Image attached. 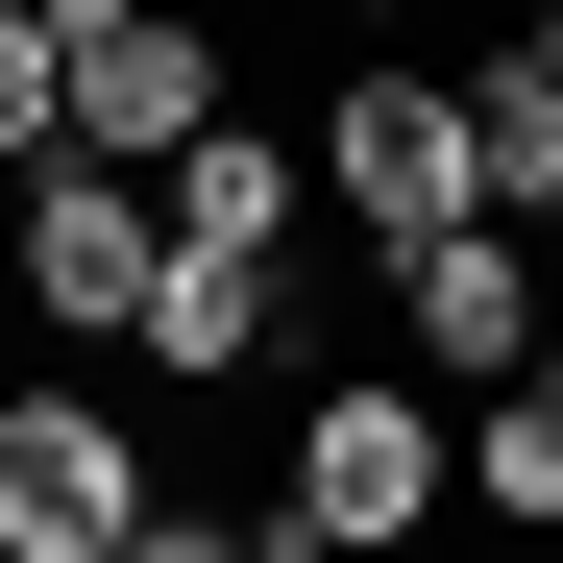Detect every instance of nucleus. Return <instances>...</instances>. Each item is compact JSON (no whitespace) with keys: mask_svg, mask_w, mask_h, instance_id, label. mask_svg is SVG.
<instances>
[{"mask_svg":"<svg viewBox=\"0 0 563 563\" xmlns=\"http://www.w3.org/2000/svg\"><path fill=\"white\" fill-rule=\"evenodd\" d=\"M269 343H295V269H269V245H172L147 319H123V367H172V393H245Z\"/></svg>","mask_w":563,"mask_h":563,"instance_id":"7","label":"nucleus"},{"mask_svg":"<svg viewBox=\"0 0 563 563\" xmlns=\"http://www.w3.org/2000/svg\"><path fill=\"white\" fill-rule=\"evenodd\" d=\"M393 319H417L441 393H490V367H539V245H515V221H417V245H393Z\"/></svg>","mask_w":563,"mask_h":563,"instance_id":"6","label":"nucleus"},{"mask_svg":"<svg viewBox=\"0 0 563 563\" xmlns=\"http://www.w3.org/2000/svg\"><path fill=\"white\" fill-rule=\"evenodd\" d=\"M295 197H319V147H269L245 99L172 147V172H147V221H172V245H295Z\"/></svg>","mask_w":563,"mask_h":563,"instance_id":"8","label":"nucleus"},{"mask_svg":"<svg viewBox=\"0 0 563 563\" xmlns=\"http://www.w3.org/2000/svg\"><path fill=\"white\" fill-rule=\"evenodd\" d=\"M49 74H74V49L25 25V0H0V172H25V147H49Z\"/></svg>","mask_w":563,"mask_h":563,"instance_id":"11","label":"nucleus"},{"mask_svg":"<svg viewBox=\"0 0 563 563\" xmlns=\"http://www.w3.org/2000/svg\"><path fill=\"white\" fill-rule=\"evenodd\" d=\"M515 49H539V74H563V0H539V25H515Z\"/></svg>","mask_w":563,"mask_h":563,"instance_id":"14","label":"nucleus"},{"mask_svg":"<svg viewBox=\"0 0 563 563\" xmlns=\"http://www.w3.org/2000/svg\"><path fill=\"white\" fill-rule=\"evenodd\" d=\"M319 197H343L367 245H417V221H490V172H465V74L367 49L343 99H319Z\"/></svg>","mask_w":563,"mask_h":563,"instance_id":"3","label":"nucleus"},{"mask_svg":"<svg viewBox=\"0 0 563 563\" xmlns=\"http://www.w3.org/2000/svg\"><path fill=\"white\" fill-rule=\"evenodd\" d=\"M147 269H172L147 172H99V147H25V172H0V295H25L49 343H123V319H147Z\"/></svg>","mask_w":563,"mask_h":563,"instance_id":"2","label":"nucleus"},{"mask_svg":"<svg viewBox=\"0 0 563 563\" xmlns=\"http://www.w3.org/2000/svg\"><path fill=\"white\" fill-rule=\"evenodd\" d=\"M123 563H269V515H172V490H147V539H123Z\"/></svg>","mask_w":563,"mask_h":563,"instance_id":"12","label":"nucleus"},{"mask_svg":"<svg viewBox=\"0 0 563 563\" xmlns=\"http://www.w3.org/2000/svg\"><path fill=\"white\" fill-rule=\"evenodd\" d=\"M393 539H441V393L343 367V393H295V465H269V563H393Z\"/></svg>","mask_w":563,"mask_h":563,"instance_id":"1","label":"nucleus"},{"mask_svg":"<svg viewBox=\"0 0 563 563\" xmlns=\"http://www.w3.org/2000/svg\"><path fill=\"white\" fill-rule=\"evenodd\" d=\"M197 123H221V49L172 25V0H147V25H99V49L49 74V147H99V172H172Z\"/></svg>","mask_w":563,"mask_h":563,"instance_id":"5","label":"nucleus"},{"mask_svg":"<svg viewBox=\"0 0 563 563\" xmlns=\"http://www.w3.org/2000/svg\"><path fill=\"white\" fill-rule=\"evenodd\" d=\"M441 490H465V515H515V539H563V343L465 393V441H441Z\"/></svg>","mask_w":563,"mask_h":563,"instance_id":"9","label":"nucleus"},{"mask_svg":"<svg viewBox=\"0 0 563 563\" xmlns=\"http://www.w3.org/2000/svg\"><path fill=\"white\" fill-rule=\"evenodd\" d=\"M25 25H49V49H99V25H147V0H25Z\"/></svg>","mask_w":563,"mask_h":563,"instance_id":"13","label":"nucleus"},{"mask_svg":"<svg viewBox=\"0 0 563 563\" xmlns=\"http://www.w3.org/2000/svg\"><path fill=\"white\" fill-rule=\"evenodd\" d=\"M465 172H490V221H563V74H539V49L465 74Z\"/></svg>","mask_w":563,"mask_h":563,"instance_id":"10","label":"nucleus"},{"mask_svg":"<svg viewBox=\"0 0 563 563\" xmlns=\"http://www.w3.org/2000/svg\"><path fill=\"white\" fill-rule=\"evenodd\" d=\"M147 539V417L123 393H0V563H123Z\"/></svg>","mask_w":563,"mask_h":563,"instance_id":"4","label":"nucleus"}]
</instances>
